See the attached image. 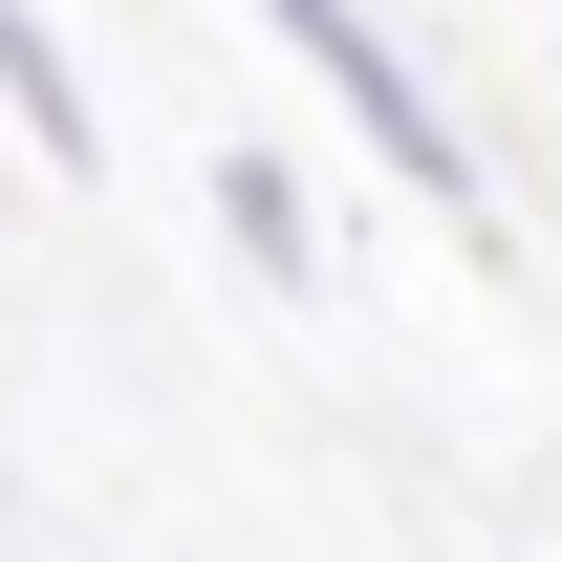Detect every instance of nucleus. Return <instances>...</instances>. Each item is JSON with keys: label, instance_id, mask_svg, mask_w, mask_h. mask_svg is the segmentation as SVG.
Returning <instances> with one entry per match:
<instances>
[{"label": "nucleus", "instance_id": "f257e3e1", "mask_svg": "<svg viewBox=\"0 0 562 562\" xmlns=\"http://www.w3.org/2000/svg\"><path fill=\"white\" fill-rule=\"evenodd\" d=\"M260 22H281V44H303V87H325V109H347V131H368V173H390V195H432V216H454V238H497V216H476V151H454V109H432V87H412V44H390L368 0H260Z\"/></svg>", "mask_w": 562, "mask_h": 562}, {"label": "nucleus", "instance_id": "f03ea898", "mask_svg": "<svg viewBox=\"0 0 562 562\" xmlns=\"http://www.w3.org/2000/svg\"><path fill=\"white\" fill-rule=\"evenodd\" d=\"M0 109H22L44 173H109V109H87V66H66V22H44V0H0Z\"/></svg>", "mask_w": 562, "mask_h": 562}, {"label": "nucleus", "instance_id": "7ed1b4c3", "mask_svg": "<svg viewBox=\"0 0 562 562\" xmlns=\"http://www.w3.org/2000/svg\"><path fill=\"white\" fill-rule=\"evenodd\" d=\"M216 238H238V260L281 281V303H303V281H325V195H303V173H281V151H216Z\"/></svg>", "mask_w": 562, "mask_h": 562}]
</instances>
